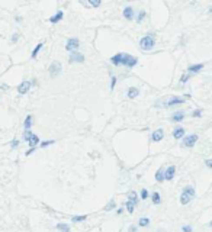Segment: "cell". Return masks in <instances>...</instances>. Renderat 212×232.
Wrapping results in <instances>:
<instances>
[{
    "mask_svg": "<svg viewBox=\"0 0 212 232\" xmlns=\"http://www.w3.org/2000/svg\"><path fill=\"white\" fill-rule=\"evenodd\" d=\"M195 195H196V192H195L193 186H186V187L183 189L182 195H180V203H182V205H187V203H190V202L193 200Z\"/></svg>",
    "mask_w": 212,
    "mask_h": 232,
    "instance_id": "6da1fadb",
    "label": "cell"
},
{
    "mask_svg": "<svg viewBox=\"0 0 212 232\" xmlns=\"http://www.w3.org/2000/svg\"><path fill=\"white\" fill-rule=\"evenodd\" d=\"M156 45V38L153 34H147L145 36H142L141 41H140V47H141L142 51H151Z\"/></svg>",
    "mask_w": 212,
    "mask_h": 232,
    "instance_id": "7a4b0ae2",
    "label": "cell"
},
{
    "mask_svg": "<svg viewBox=\"0 0 212 232\" xmlns=\"http://www.w3.org/2000/svg\"><path fill=\"white\" fill-rule=\"evenodd\" d=\"M121 64L128 67V68H132L138 64V60L134 57V55H129V54H122V58H121Z\"/></svg>",
    "mask_w": 212,
    "mask_h": 232,
    "instance_id": "3957f363",
    "label": "cell"
},
{
    "mask_svg": "<svg viewBox=\"0 0 212 232\" xmlns=\"http://www.w3.org/2000/svg\"><path fill=\"white\" fill-rule=\"evenodd\" d=\"M137 203H138V197H137V193H135V192H131V193H129V199H128V202L125 203V206H126V210H128L129 213H134V209H135Z\"/></svg>",
    "mask_w": 212,
    "mask_h": 232,
    "instance_id": "277c9868",
    "label": "cell"
},
{
    "mask_svg": "<svg viewBox=\"0 0 212 232\" xmlns=\"http://www.w3.org/2000/svg\"><path fill=\"white\" fill-rule=\"evenodd\" d=\"M34 84H36V80H32V81H22L18 86V93L19 94H26Z\"/></svg>",
    "mask_w": 212,
    "mask_h": 232,
    "instance_id": "5b68a950",
    "label": "cell"
},
{
    "mask_svg": "<svg viewBox=\"0 0 212 232\" xmlns=\"http://www.w3.org/2000/svg\"><path fill=\"white\" fill-rule=\"evenodd\" d=\"M80 47V41L77 38H70L67 39V44H66V50L69 52H73V51H77V48Z\"/></svg>",
    "mask_w": 212,
    "mask_h": 232,
    "instance_id": "8992f818",
    "label": "cell"
},
{
    "mask_svg": "<svg viewBox=\"0 0 212 232\" xmlns=\"http://www.w3.org/2000/svg\"><path fill=\"white\" fill-rule=\"evenodd\" d=\"M196 141H198V135H196V134H192V135H187V136L183 138L182 145H183V147H187V148H192L195 144H196Z\"/></svg>",
    "mask_w": 212,
    "mask_h": 232,
    "instance_id": "52a82bcc",
    "label": "cell"
},
{
    "mask_svg": "<svg viewBox=\"0 0 212 232\" xmlns=\"http://www.w3.org/2000/svg\"><path fill=\"white\" fill-rule=\"evenodd\" d=\"M48 71L51 74V77H57V75L60 74V71H61V62H60V61H54L53 64L50 65Z\"/></svg>",
    "mask_w": 212,
    "mask_h": 232,
    "instance_id": "ba28073f",
    "label": "cell"
},
{
    "mask_svg": "<svg viewBox=\"0 0 212 232\" xmlns=\"http://www.w3.org/2000/svg\"><path fill=\"white\" fill-rule=\"evenodd\" d=\"M70 62H83L84 61V55L79 51H73L70 52V58H69Z\"/></svg>",
    "mask_w": 212,
    "mask_h": 232,
    "instance_id": "9c48e42d",
    "label": "cell"
},
{
    "mask_svg": "<svg viewBox=\"0 0 212 232\" xmlns=\"http://www.w3.org/2000/svg\"><path fill=\"white\" fill-rule=\"evenodd\" d=\"M186 100L183 99V97H177V96H175V97H170L166 103H164V106H175V105H183Z\"/></svg>",
    "mask_w": 212,
    "mask_h": 232,
    "instance_id": "30bf717a",
    "label": "cell"
},
{
    "mask_svg": "<svg viewBox=\"0 0 212 232\" xmlns=\"http://www.w3.org/2000/svg\"><path fill=\"white\" fill-rule=\"evenodd\" d=\"M164 138V131L163 129H156L154 132H153V135H151V141L153 142H159Z\"/></svg>",
    "mask_w": 212,
    "mask_h": 232,
    "instance_id": "8fae6325",
    "label": "cell"
},
{
    "mask_svg": "<svg viewBox=\"0 0 212 232\" xmlns=\"http://www.w3.org/2000/svg\"><path fill=\"white\" fill-rule=\"evenodd\" d=\"M175 173H176V167H175V165H170V167L166 170V173H164V180H173Z\"/></svg>",
    "mask_w": 212,
    "mask_h": 232,
    "instance_id": "7c38bea8",
    "label": "cell"
},
{
    "mask_svg": "<svg viewBox=\"0 0 212 232\" xmlns=\"http://www.w3.org/2000/svg\"><path fill=\"white\" fill-rule=\"evenodd\" d=\"M134 16H135V15H134V9H132L131 6H126L124 9V18L128 19V20H132Z\"/></svg>",
    "mask_w": 212,
    "mask_h": 232,
    "instance_id": "4fadbf2b",
    "label": "cell"
},
{
    "mask_svg": "<svg viewBox=\"0 0 212 232\" xmlns=\"http://www.w3.org/2000/svg\"><path fill=\"white\" fill-rule=\"evenodd\" d=\"M173 136H175L176 139H182V138L185 136V128H182V126L175 128V131H173Z\"/></svg>",
    "mask_w": 212,
    "mask_h": 232,
    "instance_id": "5bb4252c",
    "label": "cell"
},
{
    "mask_svg": "<svg viewBox=\"0 0 212 232\" xmlns=\"http://www.w3.org/2000/svg\"><path fill=\"white\" fill-rule=\"evenodd\" d=\"M185 119V112H182V110H177L173 113V116H172V121L173 122H182Z\"/></svg>",
    "mask_w": 212,
    "mask_h": 232,
    "instance_id": "9a60e30c",
    "label": "cell"
},
{
    "mask_svg": "<svg viewBox=\"0 0 212 232\" xmlns=\"http://www.w3.org/2000/svg\"><path fill=\"white\" fill-rule=\"evenodd\" d=\"M63 18H64V12H63V10H58L54 16L50 18V22H51V23H58V22H60Z\"/></svg>",
    "mask_w": 212,
    "mask_h": 232,
    "instance_id": "2e32d148",
    "label": "cell"
},
{
    "mask_svg": "<svg viewBox=\"0 0 212 232\" xmlns=\"http://www.w3.org/2000/svg\"><path fill=\"white\" fill-rule=\"evenodd\" d=\"M32 124H34V116H32V115H28V116L25 118V122H23V128H25V131L31 129Z\"/></svg>",
    "mask_w": 212,
    "mask_h": 232,
    "instance_id": "e0dca14e",
    "label": "cell"
},
{
    "mask_svg": "<svg viewBox=\"0 0 212 232\" xmlns=\"http://www.w3.org/2000/svg\"><path fill=\"white\" fill-rule=\"evenodd\" d=\"M126 94H128V97H129V99H135V97L140 94V90L137 89V87H129Z\"/></svg>",
    "mask_w": 212,
    "mask_h": 232,
    "instance_id": "ac0fdd59",
    "label": "cell"
},
{
    "mask_svg": "<svg viewBox=\"0 0 212 232\" xmlns=\"http://www.w3.org/2000/svg\"><path fill=\"white\" fill-rule=\"evenodd\" d=\"M55 229L60 232H70V225L69 223H57Z\"/></svg>",
    "mask_w": 212,
    "mask_h": 232,
    "instance_id": "d6986e66",
    "label": "cell"
},
{
    "mask_svg": "<svg viewBox=\"0 0 212 232\" xmlns=\"http://www.w3.org/2000/svg\"><path fill=\"white\" fill-rule=\"evenodd\" d=\"M202 68H203V64H202V62H199V64L190 65V67L187 68V71H189V73H199Z\"/></svg>",
    "mask_w": 212,
    "mask_h": 232,
    "instance_id": "ffe728a7",
    "label": "cell"
},
{
    "mask_svg": "<svg viewBox=\"0 0 212 232\" xmlns=\"http://www.w3.org/2000/svg\"><path fill=\"white\" fill-rule=\"evenodd\" d=\"M121 58H122V52L116 54V55H113V57L110 58V62H112L113 65H121Z\"/></svg>",
    "mask_w": 212,
    "mask_h": 232,
    "instance_id": "44dd1931",
    "label": "cell"
},
{
    "mask_svg": "<svg viewBox=\"0 0 212 232\" xmlns=\"http://www.w3.org/2000/svg\"><path fill=\"white\" fill-rule=\"evenodd\" d=\"M42 47H44V44H42V42H39L35 48L32 50V52H31V58H36V55L39 54V51H41V48H42Z\"/></svg>",
    "mask_w": 212,
    "mask_h": 232,
    "instance_id": "7402d4cb",
    "label": "cell"
},
{
    "mask_svg": "<svg viewBox=\"0 0 212 232\" xmlns=\"http://www.w3.org/2000/svg\"><path fill=\"white\" fill-rule=\"evenodd\" d=\"M32 136H34V132L31 131V129H28V131H23V139L26 141V142L29 144V141L32 139Z\"/></svg>",
    "mask_w": 212,
    "mask_h": 232,
    "instance_id": "603a6c76",
    "label": "cell"
},
{
    "mask_svg": "<svg viewBox=\"0 0 212 232\" xmlns=\"http://www.w3.org/2000/svg\"><path fill=\"white\" fill-rule=\"evenodd\" d=\"M151 199H153V203H154V205H160V203H161V196H160L159 192H154V193L151 195Z\"/></svg>",
    "mask_w": 212,
    "mask_h": 232,
    "instance_id": "cb8c5ba5",
    "label": "cell"
},
{
    "mask_svg": "<svg viewBox=\"0 0 212 232\" xmlns=\"http://www.w3.org/2000/svg\"><path fill=\"white\" fill-rule=\"evenodd\" d=\"M86 219H87V215H79V216H73V218H71V222L79 223V222H83V221H86Z\"/></svg>",
    "mask_w": 212,
    "mask_h": 232,
    "instance_id": "d4e9b609",
    "label": "cell"
},
{
    "mask_svg": "<svg viewBox=\"0 0 212 232\" xmlns=\"http://www.w3.org/2000/svg\"><path fill=\"white\" fill-rule=\"evenodd\" d=\"M39 144V138H38V135L34 134V136H32V139L29 141V145H31V148H36V145Z\"/></svg>",
    "mask_w": 212,
    "mask_h": 232,
    "instance_id": "484cf974",
    "label": "cell"
},
{
    "mask_svg": "<svg viewBox=\"0 0 212 232\" xmlns=\"http://www.w3.org/2000/svg\"><path fill=\"white\" fill-rule=\"evenodd\" d=\"M115 208H116V203H115V200L112 199V200H109V203L105 206V210L109 212V210H112V209H115Z\"/></svg>",
    "mask_w": 212,
    "mask_h": 232,
    "instance_id": "4316f807",
    "label": "cell"
},
{
    "mask_svg": "<svg viewBox=\"0 0 212 232\" xmlns=\"http://www.w3.org/2000/svg\"><path fill=\"white\" fill-rule=\"evenodd\" d=\"M138 225L142 226V228H144V226H148V225H150V219H148V218H140Z\"/></svg>",
    "mask_w": 212,
    "mask_h": 232,
    "instance_id": "83f0119b",
    "label": "cell"
},
{
    "mask_svg": "<svg viewBox=\"0 0 212 232\" xmlns=\"http://www.w3.org/2000/svg\"><path fill=\"white\" fill-rule=\"evenodd\" d=\"M156 180H157L159 183L164 181V171H163V170H159V171L156 173Z\"/></svg>",
    "mask_w": 212,
    "mask_h": 232,
    "instance_id": "f1b7e54d",
    "label": "cell"
},
{
    "mask_svg": "<svg viewBox=\"0 0 212 232\" xmlns=\"http://www.w3.org/2000/svg\"><path fill=\"white\" fill-rule=\"evenodd\" d=\"M145 15H147V13H145V10H140V12H138V15H137V22H138V23H141L142 19L145 18Z\"/></svg>",
    "mask_w": 212,
    "mask_h": 232,
    "instance_id": "f546056e",
    "label": "cell"
},
{
    "mask_svg": "<svg viewBox=\"0 0 212 232\" xmlns=\"http://www.w3.org/2000/svg\"><path fill=\"white\" fill-rule=\"evenodd\" d=\"M55 144V139H50V141H44V142H41V148H47L48 145H53Z\"/></svg>",
    "mask_w": 212,
    "mask_h": 232,
    "instance_id": "4dcf8cb0",
    "label": "cell"
},
{
    "mask_svg": "<svg viewBox=\"0 0 212 232\" xmlns=\"http://www.w3.org/2000/svg\"><path fill=\"white\" fill-rule=\"evenodd\" d=\"M202 112H203V109H196L193 112V118H200V116H202Z\"/></svg>",
    "mask_w": 212,
    "mask_h": 232,
    "instance_id": "1f68e13d",
    "label": "cell"
},
{
    "mask_svg": "<svg viewBox=\"0 0 212 232\" xmlns=\"http://www.w3.org/2000/svg\"><path fill=\"white\" fill-rule=\"evenodd\" d=\"M90 1V6H93V7H99L100 6V0H89Z\"/></svg>",
    "mask_w": 212,
    "mask_h": 232,
    "instance_id": "d6a6232c",
    "label": "cell"
},
{
    "mask_svg": "<svg viewBox=\"0 0 212 232\" xmlns=\"http://www.w3.org/2000/svg\"><path fill=\"white\" fill-rule=\"evenodd\" d=\"M189 77H190V74H183V75H182V78H180V83H182V84H185V83L189 80Z\"/></svg>",
    "mask_w": 212,
    "mask_h": 232,
    "instance_id": "836d02e7",
    "label": "cell"
},
{
    "mask_svg": "<svg viewBox=\"0 0 212 232\" xmlns=\"http://www.w3.org/2000/svg\"><path fill=\"white\" fill-rule=\"evenodd\" d=\"M182 231L183 232H192L193 231V228H192L190 225H183V226H182Z\"/></svg>",
    "mask_w": 212,
    "mask_h": 232,
    "instance_id": "e575fe53",
    "label": "cell"
},
{
    "mask_svg": "<svg viewBox=\"0 0 212 232\" xmlns=\"http://www.w3.org/2000/svg\"><path fill=\"white\" fill-rule=\"evenodd\" d=\"M115 84H116V77L112 75V77H110V90L115 89Z\"/></svg>",
    "mask_w": 212,
    "mask_h": 232,
    "instance_id": "d590c367",
    "label": "cell"
},
{
    "mask_svg": "<svg viewBox=\"0 0 212 232\" xmlns=\"http://www.w3.org/2000/svg\"><path fill=\"white\" fill-rule=\"evenodd\" d=\"M18 39H19V34H13L12 38H10V42H12V44H16V42H18Z\"/></svg>",
    "mask_w": 212,
    "mask_h": 232,
    "instance_id": "8d00e7d4",
    "label": "cell"
},
{
    "mask_svg": "<svg viewBox=\"0 0 212 232\" xmlns=\"http://www.w3.org/2000/svg\"><path fill=\"white\" fill-rule=\"evenodd\" d=\"M148 197V190L147 189H142L141 190V199H147Z\"/></svg>",
    "mask_w": 212,
    "mask_h": 232,
    "instance_id": "74e56055",
    "label": "cell"
},
{
    "mask_svg": "<svg viewBox=\"0 0 212 232\" xmlns=\"http://www.w3.org/2000/svg\"><path fill=\"white\" fill-rule=\"evenodd\" d=\"M18 145H19V141H18V139H13V141L10 142V147H12V148H18Z\"/></svg>",
    "mask_w": 212,
    "mask_h": 232,
    "instance_id": "f35d334b",
    "label": "cell"
},
{
    "mask_svg": "<svg viewBox=\"0 0 212 232\" xmlns=\"http://www.w3.org/2000/svg\"><path fill=\"white\" fill-rule=\"evenodd\" d=\"M205 165H206V167H209V168H212V160H206V161H205Z\"/></svg>",
    "mask_w": 212,
    "mask_h": 232,
    "instance_id": "ab89813d",
    "label": "cell"
},
{
    "mask_svg": "<svg viewBox=\"0 0 212 232\" xmlns=\"http://www.w3.org/2000/svg\"><path fill=\"white\" fill-rule=\"evenodd\" d=\"M34 151H35V148H29V149H28V151L25 152V155H31V154H32Z\"/></svg>",
    "mask_w": 212,
    "mask_h": 232,
    "instance_id": "60d3db41",
    "label": "cell"
},
{
    "mask_svg": "<svg viewBox=\"0 0 212 232\" xmlns=\"http://www.w3.org/2000/svg\"><path fill=\"white\" fill-rule=\"evenodd\" d=\"M129 232H137V226H129Z\"/></svg>",
    "mask_w": 212,
    "mask_h": 232,
    "instance_id": "b9f144b4",
    "label": "cell"
},
{
    "mask_svg": "<svg viewBox=\"0 0 212 232\" xmlns=\"http://www.w3.org/2000/svg\"><path fill=\"white\" fill-rule=\"evenodd\" d=\"M16 22H22V16H16Z\"/></svg>",
    "mask_w": 212,
    "mask_h": 232,
    "instance_id": "7bdbcfd3",
    "label": "cell"
},
{
    "mask_svg": "<svg viewBox=\"0 0 212 232\" xmlns=\"http://www.w3.org/2000/svg\"><path fill=\"white\" fill-rule=\"evenodd\" d=\"M209 226H211V228H212V221H211V222H209Z\"/></svg>",
    "mask_w": 212,
    "mask_h": 232,
    "instance_id": "ee69618b",
    "label": "cell"
},
{
    "mask_svg": "<svg viewBox=\"0 0 212 232\" xmlns=\"http://www.w3.org/2000/svg\"><path fill=\"white\" fill-rule=\"evenodd\" d=\"M157 232H164V231H163V229H160V231H157Z\"/></svg>",
    "mask_w": 212,
    "mask_h": 232,
    "instance_id": "f6af8a7d",
    "label": "cell"
}]
</instances>
